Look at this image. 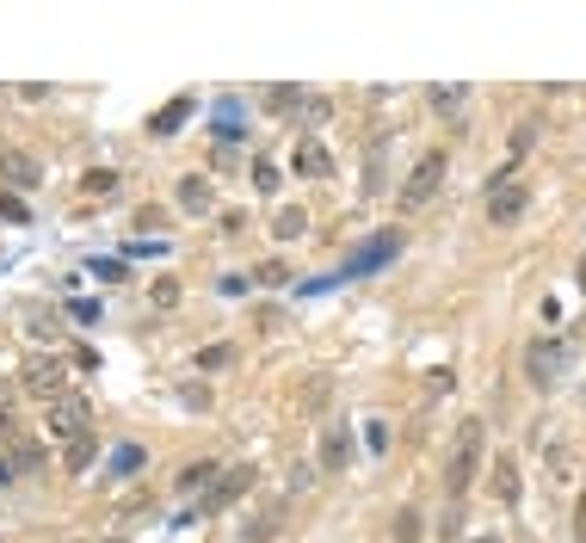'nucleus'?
I'll return each instance as SVG.
<instances>
[{"instance_id":"nucleus-27","label":"nucleus","mask_w":586,"mask_h":543,"mask_svg":"<svg viewBox=\"0 0 586 543\" xmlns=\"http://www.w3.org/2000/svg\"><path fill=\"white\" fill-rule=\"evenodd\" d=\"M327 112H334V99H327V93H303V118H309V130L327 124Z\"/></svg>"},{"instance_id":"nucleus-11","label":"nucleus","mask_w":586,"mask_h":543,"mask_svg":"<svg viewBox=\"0 0 586 543\" xmlns=\"http://www.w3.org/2000/svg\"><path fill=\"white\" fill-rule=\"evenodd\" d=\"M278 537H284V500L260 506V513L241 525V543H278Z\"/></svg>"},{"instance_id":"nucleus-22","label":"nucleus","mask_w":586,"mask_h":543,"mask_svg":"<svg viewBox=\"0 0 586 543\" xmlns=\"http://www.w3.org/2000/svg\"><path fill=\"white\" fill-rule=\"evenodd\" d=\"M81 192H87V198H112V192H118V173H112V167H93V173L81 179Z\"/></svg>"},{"instance_id":"nucleus-4","label":"nucleus","mask_w":586,"mask_h":543,"mask_svg":"<svg viewBox=\"0 0 586 543\" xmlns=\"http://www.w3.org/2000/svg\"><path fill=\"white\" fill-rule=\"evenodd\" d=\"M568 358H574V346H568V340L537 334V340L525 346V377H531L537 389H556V383H562V371H568Z\"/></svg>"},{"instance_id":"nucleus-34","label":"nucleus","mask_w":586,"mask_h":543,"mask_svg":"<svg viewBox=\"0 0 586 543\" xmlns=\"http://www.w3.org/2000/svg\"><path fill=\"white\" fill-rule=\"evenodd\" d=\"M574 537H580V543H586V500H580V506H574Z\"/></svg>"},{"instance_id":"nucleus-32","label":"nucleus","mask_w":586,"mask_h":543,"mask_svg":"<svg viewBox=\"0 0 586 543\" xmlns=\"http://www.w3.org/2000/svg\"><path fill=\"white\" fill-rule=\"evenodd\" d=\"M371 192H383V142H371V179H364Z\"/></svg>"},{"instance_id":"nucleus-36","label":"nucleus","mask_w":586,"mask_h":543,"mask_svg":"<svg viewBox=\"0 0 586 543\" xmlns=\"http://www.w3.org/2000/svg\"><path fill=\"white\" fill-rule=\"evenodd\" d=\"M469 543H500V537H469Z\"/></svg>"},{"instance_id":"nucleus-10","label":"nucleus","mask_w":586,"mask_h":543,"mask_svg":"<svg viewBox=\"0 0 586 543\" xmlns=\"http://www.w3.org/2000/svg\"><path fill=\"white\" fill-rule=\"evenodd\" d=\"M241 488H253V463H241V469H223V476H216V488L204 494V513H223L229 500H241Z\"/></svg>"},{"instance_id":"nucleus-33","label":"nucleus","mask_w":586,"mask_h":543,"mask_svg":"<svg viewBox=\"0 0 586 543\" xmlns=\"http://www.w3.org/2000/svg\"><path fill=\"white\" fill-rule=\"evenodd\" d=\"M284 278H290V272H284L278 260H266V266H260V284H284Z\"/></svg>"},{"instance_id":"nucleus-17","label":"nucleus","mask_w":586,"mask_h":543,"mask_svg":"<svg viewBox=\"0 0 586 543\" xmlns=\"http://www.w3.org/2000/svg\"><path fill=\"white\" fill-rule=\"evenodd\" d=\"M216 476H223V463H186V476H179V494H210L216 488Z\"/></svg>"},{"instance_id":"nucleus-18","label":"nucleus","mask_w":586,"mask_h":543,"mask_svg":"<svg viewBox=\"0 0 586 543\" xmlns=\"http://www.w3.org/2000/svg\"><path fill=\"white\" fill-rule=\"evenodd\" d=\"M142 457H149L142 445H118V451H112V469H105V476H112V482H130L136 469H142Z\"/></svg>"},{"instance_id":"nucleus-14","label":"nucleus","mask_w":586,"mask_h":543,"mask_svg":"<svg viewBox=\"0 0 586 543\" xmlns=\"http://www.w3.org/2000/svg\"><path fill=\"white\" fill-rule=\"evenodd\" d=\"M192 112H198V99H192V93H179V99H167V105H161V112L149 118V130H155V136H173V130H179V124H186Z\"/></svg>"},{"instance_id":"nucleus-25","label":"nucleus","mask_w":586,"mask_h":543,"mask_svg":"<svg viewBox=\"0 0 586 543\" xmlns=\"http://www.w3.org/2000/svg\"><path fill=\"white\" fill-rule=\"evenodd\" d=\"M389 537H395V543H414V537H420V513H414V506H401V513H395Z\"/></svg>"},{"instance_id":"nucleus-28","label":"nucleus","mask_w":586,"mask_h":543,"mask_svg":"<svg viewBox=\"0 0 586 543\" xmlns=\"http://www.w3.org/2000/svg\"><path fill=\"white\" fill-rule=\"evenodd\" d=\"M93 463V432H87V439H75V445H68V469H87Z\"/></svg>"},{"instance_id":"nucleus-13","label":"nucleus","mask_w":586,"mask_h":543,"mask_svg":"<svg viewBox=\"0 0 586 543\" xmlns=\"http://www.w3.org/2000/svg\"><path fill=\"white\" fill-rule=\"evenodd\" d=\"M297 173H303V179H334V155H327L315 136H303V142H297Z\"/></svg>"},{"instance_id":"nucleus-21","label":"nucleus","mask_w":586,"mask_h":543,"mask_svg":"<svg viewBox=\"0 0 586 543\" xmlns=\"http://www.w3.org/2000/svg\"><path fill=\"white\" fill-rule=\"evenodd\" d=\"M7 439H13V432H7ZM7 463H13V469H38V463H44V445L13 439V445H7Z\"/></svg>"},{"instance_id":"nucleus-7","label":"nucleus","mask_w":586,"mask_h":543,"mask_svg":"<svg viewBox=\"0 0 586 543\" xmlns=\"http://www.w3.org/2000/svg\"><path fill=\"white\" fill-rule=\"evenodd\" d=\"M395 253H401V235H377V241H364V247H352V253H346L340 278H371L383 260H395Z\"/></svg>"},{"instance_id":"nucleus-9","label":"nucleus","mask_w":586,"mask_h":543,"mask_svg":"<svg viewBox=\"0 0 586 543\" xmlns=\"http://www.w3.org/2000/svg\"><path fill=\"white\" fill-rule=\"evenodd\" d=\"M321 469H327V476L352 469V432H346L340 420H327V426H321Z\"/></svg>"},{"instance_id":"nucleus-23","label":"nucleus","mask_w":586,"mask_h":543,"mask_svg":"<svg viewBox=\"0 0 586 543\" xmlns=\"http://www.w3.org/2000/svg\"><path fill=\"white\" fill-rule=\"evenodd\" d=\"M229 365H235V346L229 340H216V346L198 352V371H229Z\"/></svg>"},{"instance_id":"nucleus-37","label":"nucleus","mask_w":586,"mask_h":543,"mask_svg":"<svg viewBox=\"0 0 586 543\" xmlns=\"http://www.w3.org/2000/svg\"><path fill=\"white\" fill-rule=\"evenodd\" d=\"M105 543H124V537H105Z\"/></svg>"},{"instance_id":"nucleus-1","label":"nucleus","mask_w":586,"mask_h":543,"mask_svg":"<svg viewBox=\"0 0 586 543\" xmlns=\"http://www.w3.org/2000/svg\"><path fill=\"white\" fill-rule=\"evenodd\" d=\"M488 469V426L482 420H457V432H451V451H445V494L451 500H463L469 488H475V476Z\"/></svg>"},{"instance_id":"nucleus-12","label":"nucleus","mask_w":586,"mask_h":543,"mask_svg":"<svg viewBox=\"0 0 586 543\" xmlns=\"http://www.w3.org/2000/svg\"><path fill=\"white\" fill-rule=\"evenodd\" d=\"M488 482H494V500H500V506H519V463H512L506 451L488 463Z\"/></svg>"},{"instance_id":"nucleus-6","label":"nucleus","mask_w":586,"mask_h":543,"mask_svg":"<svg viewBox=\"0 0 586 543\" xmlns=\"http://www.w3.org/2000/svg\"><path fill=\"white\" fill-rule=\"evenodd\" d=\"M25 395H38V402L50 408L56 402V395H68V365H62V358L50 352V358H31V365H25Z\"/></svg>"},{"instance_id":"nucleus-16","label":"nucleus","mask_w":586,"mask_h":543,"mask_svg":"<svg viewBox=\"0 0 586 543\" xmlns=\"http://www.w3.org/2000/svg\"><path fill=\"white\" fill-rule=\"evenodd\" d=\"M260 105L272 118H284V112H297L303 105V87H290V81H278V87H260Z\"/></svg>"},{"instance_id":"nucleus-31","label":"nucleus","mask_w":586,"mask_h":543,"mask_svg":"<svg viewBox=\"0 0 586 543\" xmlns=\"http://www.w3.org/2000/svg\"><path fill=\"white\" fill-rule=\"evenodd\" d=\"M0 216H7V223H31V216H25V204H19L13 192H0Z\"/></svg>"},{"instance_id":"nucleus-30","label":"nucleus","mask_w":586,"mask_h":543,"mask_svg":"<svg viewBox=\"0 0 586 543\" xmlns=\"http://www.w3.org/2000/svg\"><path fill=\"white\" fill-rule=\"evenodd\" d=\"M155 303H161V309L179 303V278H155Z\"/></svg>"},{"instance_id":"nucleus-8","label":"nucleus","mask_w":586,"mask_h":543,"mask_svg":"<svg viewBox=\"0 0 586 543\" xmlns=\"http://www.w3.org/2000/svg\"><path fill=\"white\" fill-rule=\"evenodd\" d=\"M44 179L38 155H25V149H0V192H31Z\"/></svg>"},{"instance_id":"nucleus-29","label":"nucleus","mask_w":586,"mask_h":543,"mask_svg":"<svg viewBox=\"0 0 586 543\" xmlns=\"http://www.w3.org/2000/svg\"><path fill=\"white\" fill-rule=\"evenodd\" d=\"M278 179H284V173H278L272 161H260V167H253V186H260V192H278Z\"/></svg>"},{"instance_id":"nucleus-2","label":"nucleus","mask_w":586,"mask_h":543,"mask_svg":"<svg viewBox=\"0 0 586 543\" xmlns=\"http://www.w3.org/2000/svg\"><path fill=\"white\" fill-rule=\"evenodd\" d=\"M438 186H445V149H426V155L414 161V173L401 179V192H395L401 216H414V210H426V204L438 198Z\"/></svg>"},{"instance_id":"nucleus-3","label":"nucleus","mask_w":586,"mask_h":543,"mask_svg":"<svg viewBox=\"0 0 586 543\" xmlns=\"http://www.w3.org/2000/svg\"><path fill=\"white\" fill-rule=\"evenodd\" d=\"M44 432L56 445L87 439V432H93V402H87V395H56V402L44 408Z\"/></svg>"},{"instance_id":"nucleus-38","label":"nucleus","mask_w":586,"mask_h":543,"mask_svg":"<svg viewBox=\"0 0 586 543\" xmlns=\"http://www.w3.org/2000/svg\"><path fill=\"white\" fill-rule=\"evenodd\" d=\"M580 500H586V494H580Z\"/></svg>"},{"instance_id":"nucleus-24","label":"nucleus","mask_w":586,"mask_h":543,"mask_svg":"<svg viewBox=\"0 0 586 543\" xmlns=\"http://www.w3.org/2000/svg\"><path fill=\"white\" fill-rule=\"evenodd\" d=\"M537 124H543V118H519V124H512V167H519V155H531Z\"/></svg>"},{"instance_id":"nucleus-26","label":"nucleus","mask_w":586,"mask_h":543,"mask_svg":"<svg viewBox=\"0 0 586 543\" xmlns=\"http://www.w3.org/2000/svg\"><path fill=\"white\" fill-rule=\"evenodd\" d=\"M469 87H432V112H463Z\"/></svg>"},{"instance_id":"nucleus-19","label":"nucleus","mask_w":586,"mask_h":543,"mask_svg":"<svg viewBox=\"0 0 586 543\" xmlns=\"http://www.w3.org/2000/svg\"><path fill=\"white\" fill-rule=\"evenodd\" d=\"M179 204H186L192 216H204V210H210V179H198V173L179 179Z\"/></svg>"},{"instance_id":"nucleus-15","label":"nucleus","mask_w":586,"mask_h":543,"mask_svg":"<svg viewBox=\"0 0 586 543\" xmlns=\"http://www.w3.org/2000/svg\"><path fill=\"white\" fill-rule=\"evenodd\" d=\"M241 118H247V105H241V93H223V99H216V124H210V130L223 136V142H235V136L247 130Z\"/></svg>"},{"instance_id":"nucleus-5","label":"nucleus","mask_w":586,"mask_h":543,"mask_svg":"<svg viewBox=\"0 0 586 543\" xmlns=\"http://www.w3.org/2000/svg\"><path fill=\"white\" fill-rule=\"evenodd\" d=\"M531 210V186H525V179H519V167H506L500 179H494V186H488V223H519V216Z\"/></svg>"},{"instance_id":"nucleus-20","label":"nucleus","mask_w":586,"mask_h":543,"mask_svg":"<svg viewBox=\"0 0 586 543\" xmlns=\"http://www.w3.org/2000/svg\"><path fill=\"white\" fill-rule=\"evenodd\" d=\"M303 229H309V216H303L297 204H290V210H278V216H272V235H278V241H297Z\"/></svg>"},{"instance_id":"nucleus-35","label":"nucleus","mask_w":586,"mask_h":543,"mask_svg":"<svg viewBox=\"0 0 586 543\" xmlns=\"http://www.w3.org/2000/svg\"><path fill=\"white\" fill-rule=\"evenodd\" d=\"M7 476H13V463H7V457H0V482H7Z\"/></svg>"}]
</instances>
